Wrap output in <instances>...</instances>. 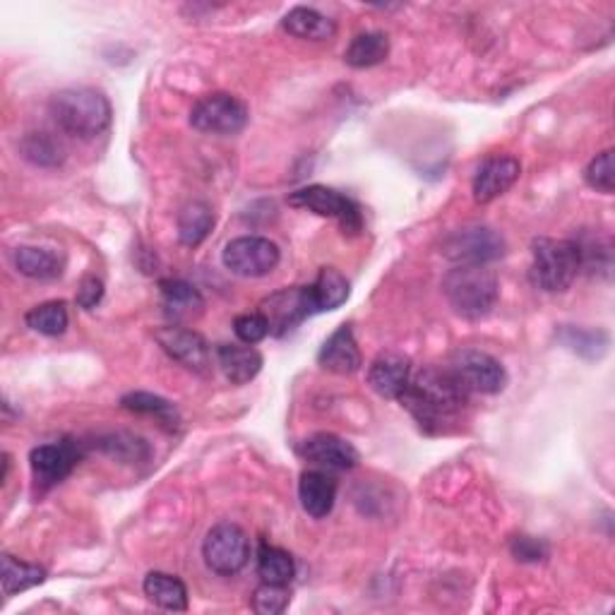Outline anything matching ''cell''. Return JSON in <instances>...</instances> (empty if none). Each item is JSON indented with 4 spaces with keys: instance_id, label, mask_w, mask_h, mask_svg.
<instances>
[{
    "instance_id": "obj_36",
    "label": "cell",
    "mask_w": 615,
    "mask_h": 615,
    "mask_svg": "<svg viewBox=\"0 0 615 615\" xmlns=\"http://www.w3.org/2000/svg\"><path fill=\"white\" fill-rule=\"evenodd\" d=\"M234 332L243 344L253 346L270 334V324H267L265 316H262L260 310L258 312H243V316H238L234 320Z\"/></svg>"
},
{
    "instance_id": "obj_31",
    "label": "cell",
    "mask_w": 615,
    "mask_h": 615,
    "mask_svg": "<svg viewBox=\"0 0 615 615\" xmlns=\"http://www.w3.org/2000/svg\"><path fill=\"white\" fill-rule=\"evenodd\" d=\"M24 322H27L30 330L44 337H60L68 330L70 316L62 300H48V304L34 306L27 316H24Z\"/></svg>"
},
{
    "instance_id": "obj_33",
    "label": "cell",
    "mask_w": 615,
    "mask_h": 615,
    "mask_svg": "<svg viewBox=\"0 0 615 615\" xmlns=\"http://www.w3.org/2000/svg\"><path fill=\"white\" fill-rule=\"evenodd\" d=\"M292 604L288 584L262 582L253 592V611L260 615H280Z\"/></svg>"
},
{
    "instance_id": "obj_8",
    "label": "cell",
    "mask_w": 615,
    "mask_h": 615,
    "mask_svg": "<svg viewBox=\"0 0 615 615\" xmlns=\"http://www.w3.org/2000/svg\"><path fill=\"white\" fill-rule=\"evenodd\" d=\"M203 558L207 568L221 574L234 577L241 572L250 560V538L234 522H221L212 526L203 544Z\"/></svg>"
},
{
    "instance_id": "obj_25",
    "label": "cell",
    "mask_w": 615,
    "mask_h": 615,
    "mask_svg": "<svg viewBox=\"0 0 615 615\" xmlns=\"http://www.w3.org/2000/svg\"><path fill=\"white\" fill-rule=\"evenodd\" d=\"M215 229V212L203 200L187 203L179 215V238L187 248H197Z\"/></svg>"
},
{
    "instance_id": "obj_1",
    "label": "cell",
    "mask_w": 615,
    "mask_h": 615,
    "mask_svg": "<svg viewBox=\"0 0 615 615\" xmlns=\"http://www.w3.org/2000/svg\"><path fill=\"white\" fill-rule=\"evenodd\" d=\"M469 397L447 368H423L411 373L399 401L425 433H445L462 419Z\"/></svg>"
},
{
    "instance_id": "obj_2",
    "label": "cell",
    "mask_w": 615,
    "mask_h": 615,
    "mask_svg": "<svg viewBox=\"0 0 615 615\" xmlns=\"http://www.w3.org/2000/svg\"><path fill=\"white\" fill-rule=\"evenodd\" d=\"M52 116L62 133L80 140H94L111 125V102L92 87H70L52 96Z\"/></svg>"
},
{
    "instance_id": "obj_29",
    "label": "cell",
    "mask_w": 615,
    "mask_h": 615,
    "mask_svg": "<svg viewBox=\"0 0 615 615\" xmlns=\"http://www.w3.org/2000/svg\"><path fill=\"white\" fill-rule=\"evenodd\" d=\"M258 574L262 582L288 584L296 574V565H294L292 554L280 546L262 544L258 550Z\"/></svg>"
},
{
    "instance_id": "obj_23",
    "label": "cell",
    "mask_w": 615,
    "mask_h": 615,
    "mask_svg": "<svg viewBox=\"0 0 615 615\" xmlns=\"http://www.w3.org/2000/svg\"><path fill=\"white\" fill-rule=\"evenodd\" d=\"M145 596L164 611H185L187 608V586L183 580L169 572H149L145 577Z\"/></svg>"
},
{
    "instance_id": "obj_21",
    "label": "cell",
    "mask_w": 615,
    "mask_h": 615,
    "mask_svg": "<svg viewBox=\"0 0 615 615\" xmlns=\"http://www.w3.org/2000/svg\"><path fill=\"white\" fill-rule=\"evenodd\" d=\"M217 363L231 385H248L262 371V356L248 344H219Z\"/></svg>"
},
{
    "instance_id": "obj_16",
    "label": "cell",
    "mask_w": 615,
    "mask_h": 615,
    "mask_svg": "<svg viewBox=\"0 0 615 615\" xmlns=\"http://www.w3.org/2000/svg\"><path fill=\"white\" fill-rule=\"evenodd\" d=\"M411 361L397 351H385L371 363L368 385L383 399H399L411 380Z\"/></svg>"
},
{
    "instance_id": "obj_6",
    "label": "cell",
    "mask_w": 615,
    "mask_h": 615,
    "mask_svg": "<svg viewBox=\"0 0 615 615\" xmlns=\"http://www.w3.org/2000/svg\"><path fill=\"white\" fill-rule=\"evenodd\" d=\"M443 255L455 265L486 267L505 255V241L498 231L488 226H464L445 236Z\"/></svg>"
},
{
    "instance_id": "obj_9",
    "label": "cell",
    "mask_w": 615,
    "mask_h": 615,
    "mask_svg": "<svg viewBox=\"0 0 615 615\" xmlns=\"http://www.w3.org/2000/svg\"><path fill=\"white\" fill-rule=\"evenodd\" d=\"M280 260H282L280 246L265 236L234 238V241L226 243L221 253L224 267L236 274V277H246V280L265 277V274L274 272V267L280 265Z\"/></svg>"
},
{
    "instance_id": "obj_13",
    "label": "cell",
    "mask_w": 615,
    "mask_h": 615,
    "mask_svg": "<svg viewBox=\"0 0 615 615\" xmlns=\"http://www.w3.org/2000/svg\"><path fill=\"white\" fill-rule=\"evenodd\" d=\"M155 337H157L159 346L187 371L207 373L212 368V351H209L207 339L200 332L181 328V324H171V328L157 330Z\"/></svg>"
},
{
    "instance_id": "obj_11",
    "label": "cell",
    "mask_w": 615,
    "mask_h": 615,
    "mask_svg": "<svg viewBox=\"0 0 615 615\" xmlns=\"http://www.w3.org/2000/svg\"><path fill=\"white\" fill-rule=\"evenodd\" d=\"M260 312L270 324V334L286 337L294 332L300 322L316 316V304H312L310 286H292L282 292L270 294L260 304Z\"/></svg>"
},
{
    "instance_id": "obj_14",
    "label": "cell",
    "mask_w": 615,
    "mask_h": 615,
    "mask_svg": "<svg viewBox=\"0 0 615 615\" xmlns=\"http://www.w3.org/2000/svg\"><path fill=\"white\" fill-rule=\"evenodd\" d=\"M298 455L322 471H349L358 464V449L334 433H316L298 445Z\"/></svg>"
},
{
    "instance_id": "obj_34",
    "label": "cell",
    "mask_w": 615,
    "mask_h": 615,
    "mask_svg": "<svg viewBox=\"0 0 615 615\" xmlns=\"http://www.w3.org/2000/svg\"><path fill=\"white\" fill-rule=\"evenodd\" d=\"M584 181L596 193L611 195L615 191V167H613V149H606L599 157L589 161L584 169Z\"/></svg>"
},
{
    "instance_id": "obj_28",
    "label": "cell",
    "mask_w": 615,
    "mask_h": 615,
    "mask_svg": "<svg viewBox=\"0 0 615 615\" xmlns=\"http://www.w3.org/2000/svg\"><path fill=\"white\" fill-rule=\"evenodd\" d=\"M121 407L133 413H143V417H155L167 425L169 431H175L181 425V413L169 399L152 395V392H130L121 399Z\"/></svg>"
},
{
    "instance_id": "obj_35",
    "label": "cell",
    "mask_w": 615,
    "mask_h": 615,
    "mask_svg": "<svg viewBox=\"0 0 615 615\" xmlns=\"http://www.w3.org/2000/svg\"><path fill=\"white\" fill-rule=\"evenodd\" d=\"M102 447L111 457L123 462H143L149 457V447L143 437H135L128 433H116L102 437Z\"/></svg>"
},
{
    "instance_id": "obj_22",
    "label": "cell",
    "mask_w": 615,
    "mask_h": 615,
    "mask_svg": "<svg viewBox=\"0 0 615 615\" xmlns=\"http://www.w3.org/2000/svg\"><path fill=\"white\" fill-rule=\"evenodd\" d=\"M282 27L292 36H296V39H306V42H328L337 34L334 20L322 15V12H318L316 8H304V5L288 10L282 20Z\"/></svg>"
},
{
    "instance_id": "obj_27",
    "label": "cell",
    "mask_w": 615,
    "mask_h": 615,
    "mask_svg": "<svg viewBox=\"0 0 615 615\" xmlns=\"http://www.w3.org/2000/svg\"><path fill=\"white\" fill-rule=\"evenodd\" d=\"M20 155L34 167L56 169L66 159V147L52 133H27L20 143Z\"/></svg>"
},
{
    "instance_id": "obj_18",
    "label": "cell",
    "mask_w": 615,
    "mask_h": 615,
    "mask_svg": "<svg viewBox=\"0 0 615 615\" xmlns=\"http://www.w3.org/2000/svg\"><path fill=\"white\" fill-rule=\"evenodd\" d=\"M298 500L312 520H324L337 503V481L322 469L300 474Z\"/></svg>"
},
{
    "instance_id": "obj_17",
    "label": "cell",
    "mask_w": 615,
    "mask_h": 615,
    "mask_svg": "<svg viewBox=\"0 0 615 615\" xmlns=\"http://www.w3.org/2000/svg\"><path fill=\"white\" fill-rule=\"evenodd\" d=\"M318 363L322 371L334 375H351L361 368V349L349 324H342V328L330 334L328 342L320 349Z\"/></svg>"
},
{
    "instance_id": "obj_32",
    "label": "cell",
    "mask_w": 615,
    "mask_h": 615,
    "mask_svg": "<svg viewBox=\"0 0 615 615\" xmlns=\"http://www.w3.org/2000/svg\"><path fill=\"white\" fill-rule=\"evenodd\" d=\"M565 346H570L574 354H582L586 358H601L608 349V334L604 330H580L568 328L562 332Z\"/></svg>"
},
{
    "instance_id": "obj_4",
    "label": "cell",
    "mask_w": 615,
    "mask_h": 615,
    "mask_svg": "<svg viewBox=\"0 0 615 615\" xmlns=\"http://www.w3.org/2000/svg\"><path fill=\"white\" fill-rule=\"evenodd\" d=\"M582 270L580 248L565 238H534L529 277L546 294L568 292Z\"/></svg>"
},
{
    "instance_id": "obj_38",
    "label": "cell",
    "mask_w": 615,
    "mask_h": 615,
    "mask_svg": "<svg viewBox=\"0 0 615 615\" xmlns=\"http://www.w3.org/2000/svg\"><path fill=\"white\" fill-rule=\"evenodd\" d=\"M102 298H104V282L99 280V277H84L80 282L78 296H75V300H78V306L84 308V310L96 308L99 304H102Z\"/></svg>"
},
{
    "instance_id": "obj_37",
    "label": "cell",
    "mask_w": 615,
    "mask_h": 615,
    "mask_svg": "<svg viewBox=\"0 0 615 615\" xmlns=\"http://www.w3.org/2000/svg\"><path fill=\"white\" fill-rule=\"evenodd\" d=\"M510 550L520 562H542L548 558L546 542H542V538H534V536H524V534L512 538Z\"/></svg>"
},
{
    "instance_id": "obj_10",
    "label": "cell",
    "mask_w": 615,
    "mask_h": 615,
    "mask_svg": "<svg viewBox=\"0 0 615 615\" xmlns=\"http://www.w3.org/2000/svg\"><path fill=\"white\" fill-rule=\"evenodd\" d=\"M248 106L234 94H207L191 111V125L209 135H238L248 125Z\"/></svg>"
},
{
    "instance_id": "obj_20",
    "label": "cell",
    "mask_w": 615,
    "mask_h": 615,
    "mask_svg": "<svg viewBox=\"0 0 615 615\" xmlns=\"http://www.w3.org/2000/svg\"><path fill=\"white\" fill-rule=\"evenodd\" d=\"M161 288V306H164L167 318L173 324L197 318L205 308V298L193 284L183 280H164L159 284Z\"/></svg>"
},
{
    "instance_id": "obj_5",
    "label": "cell",
    "mask_w": 615,
    "mask_h": 615,
    "mask_svg": "<svg viewBox=\"0 0 615 615\" xmlns=\"http://www.w3.org/2000/svg\"><path fill=\"white\" fill-rule=\"evenodd\" d=\"M469 395H498L505 390L508 373L496 356L481 349H459L445 366Z\"/></svg>"
},
{
    "instance_id": "obj_3",
    "label": "cell",
    "mask_w": 615,
    "mask_h": 615,
    "mask_svg": "<svg viewBox=\"0 0 615 615\" xmlns=\"http://www.w3.org/2000/svg\"><path fill=\"white\" fill-rule=\"evenodd\" d=\"M443 294L457 316L467 320H481L493 312L500 296V284L496 272L491 270L457 265L445 274Z\"/></svg>"
},
{
    "instance_id": "obj_12",
    "label": "cell",
    "mask_w": 615,
    "mask_h": 615,
    "mask_svg": "<svg viewBox=\"0 0 615 615\" xmlns=\"http://www.w3.org/2000/svg\"><path fill=\"white\" fill-rule=\"evenodd\" d=\"M80 457L82 452L75 441H60L34 447L30 455V467L36 488H39V491H48V488L66 481Z\"/></svg>"
},
{
    "instance_id": "obj_24",
    "label": "cell",
    "mask_w": 615,
    "mask_h": 615,
    "mask_svg": "<svg viewBox=\"0 0 615 615\" xmlns=\"http://www.w3.org/2000/svg\"><path fill=\"white\" fill-rule=\"evenodd\" d=\"M390 56V39L383 32H363L356 34L344 52L346 66L351 68H373Z\"/></svg>"
},
{
    "instance_id": "obj_26",
    "label": "cell",
    "mask_w": 615,
    "mask_h": 615,
    "mask_svg": "<svg viewBox=\"0 0 615 615\" xmlns=\"http://www.w3.org/2000/svg\"><path fill=\"white\" fill-rule=\"evenodd\" d=\"M310 294H312V304H316L318 312L337 310L339 306L346 304L349 282L339 270L322 267L316 282L310 284Z\"/></svg>"
},
{
    "instance_id": "obj_7",
    "label": "cell",
    "mask_w": 615,
    "mask_h": 615,
    "mask_svg": "<svg viewBox=\"0 0 615 615\" xmlns=\"http://www.w3.org/2000/svg\"><path fill=\"white\" fill-rule=\"evenodd\" d=\"M288 205L298 209H308L318 217L334 219L342 231L349 236H356L363 231V215L361 207L354 200L342 195L334 187L328 185H306L300 191L288 195Z\"/></svg>"
},
{
    "instance_id": "obj_15",
    "label": "cell",
    "mask_w": 615,
    "mask_h": 615,
    "mask_svg": "<svg viewBox=\"0 0 615 615\" xmlns=\"http://www.w3.org/2000/svg\"><path fill=\"white\" fill-rule=\"evenodd\" d=\"M522 175V164L510 155H493L488 157L483 164L476 169L471 191L474 200L479 205H488L498 200L500 195H505L510 187L520 181Z\"/></svg>"
},
{
    "instance_id": "obj_30",
    "label": "cell",
    "mask_w": 615,
    "mask_h": 615,
    "mask_svg": "<svg viewBox=\"0 0 615 615\" xmlns=\"http://www.w3.org/2000/svg\"><path fill=\"white\" fill-rule=\"evenodd\" d=\"M46 580V572L39 565L22 562L12 556H3V572H0V582H3V594L12 596L27 589L42 584Z\"/></svg>"
},
{
    "instance_id": "obj_19",
    "label": "cell",
    "mask_w": 615,
    "mask_h": 615,
    "mask_svg": "<svg viewBox=\"0 0 615 615\" xmlns=\"http://www.w3.org/2000/svg\"><path fill=\"white\" fill-rule=\"evenodd\" d=\"M12 265L22 277L34 282H54L66 270V258L54 248H36V246H20L12 253Z\"/></svg>"
}]
</instances>
